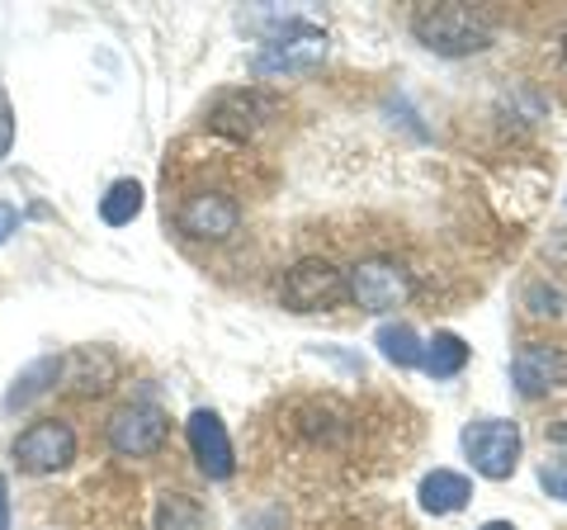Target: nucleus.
Returning <instances> with one entry per match:
<instances>
[{
	"mask_svg": "<svg viewBox=\"0 0 567 530\" xmlns=\"http://www.w3.org/2000/svg\"><path fill=\"white\" fill-rule=\"evenodd\" d=\"M346 298V271H336L327 256L293 261L279 279V304L289 313H327Z\"/></svg>",
	"mask_w": 567,
	"mask_h": 530,
	"instance_id": "obj_4",
	"label": "nucleus"
},
{
	"mask_svg": "<svg viewBox=\"0 0 567 530\" xmlns=\"http://www.w3.org/2000/svg\"><path fill=\"white\" fill-rule=\"evenodd\" d=\"M346 298L360 313H374V317L398 313L406 298H412V275H406L398 261H388V256H364V261L350 265Z\"/></svg>",
	"mask_w": 567,
	"mask_h": 530,
	"instance_id": "obj_3",
	"label": "nucleus"
},
{
	"mask_svg": "<svg viewBox=\"0 0 567 530\" xmlns=\"http://www.w3.org/2000/svg\"><path fill=\"white\" fill-rule=\"evenodd\" d=\"M421 507L431 511V517H454V511H464L468 498H473V483L468 473H454V469H431L416 488Z\"/></svg>",
	"mask_w": 567,
	"mask_h": 530,
	"instance_id": "obj_11",
	"label": "nucleus"
},
{
	"mask_svg": "<svg viewBox=\"0 0 567 530\" xmlns=\"http://www.w3.org/2000/svg\"><path fill=\"white\" fill-rule=\"evenodd\" d=\"M563 62H567V33H563Z\"/></svg>",
	"mask_w": 567,
	"mask_h": 530,
	"instance_id": "obj_24",
	"label": "nucleus"
},
{
	"mask_svg": "<svg viewBox=\"0 0 567 530\" xmlns=\"http://www.w3.org/2000/svg\"><path fill=\"white\" fill-rule=\"evenodd\" d=\"M539 483L554 492V498H567V459H558V465H544L539 469Z\"/></svg>",
	"mask_w": 567,
	"mask_h": 530,
	"instance_id": "obj_20",
	"label": "nucleus"
},
{
	"mask_svg": "<svg viewBox=\"0 0 567 530\" xmlns=\"http://www.w3.org/2000/svg\"><path fill=\"white\" fill-rule=\"evenodd\" d=\"M327 43H289V48H270L260 52V58L251 62L256 77H308L317 62H322Z\"/></svg>",
	"mask_w": 567,
	"mask_h": 530,
	"instance_id": "obj_14",
	"label": "nucleus"
},
{
	"mask_svg": "<svg viewBox=\"0 0 567 530\" xmlns=\"http://www.w3.org/2000/svg\"><path fill=\"white\" fill-rule=\"evenodd\" d=\"M412 39L431 48L435 58H473L487 52L496 39V20L477 6H416L412 10Z\"/></svg>",
	"mask_w": 567,
	"mask_h": 530,
	"instance_id": "obj_1",
	"label": "nucleus"
},
{
	"mask_svg": "<svg viewBox=\"0 0 567 530\" xmlns=\"http://www.w3.org/2000/svg\"><path fill=\"white\" fill-rule=\"evenodd\" d=\"M525 304H529L535 317H558L563 313V294L554 285H544V279H535V285L525 289Z\"/></svg>",
	"mask_w": 567,
	"mask_h": 530,
	"instance_id": "obj_18",
	"label": "nucleus"
},
{
	"mask_svg": "<svg viewBox=\"0 0 567 530\" xmlns=\"http://www.w3.org/2000/svg\"><path fill=\"white\" fill-rule=\"evenodd\" d=\"M511 384H516V394L525 402L548 398L558 384H567V350L548 342H525L511 356Z\"/></svg>",
	"mask_w": 567,
	"mask_h": 530,
	"instance_id": "obj_10",
	"label": "nucleus"
},
{
	"mask_svg": "<svg viewBox=\"0 0 567 530\" xmlns=\"http://www.w3.org/2000/svg\"><path fill=\"white\" fill-rule=\"evenodd\" d=\"M468 360H473V346L458 337V332H435L431 342H425V350H421V369L431 375L435 384H445V379H458L468 369Z\"/></svg>",
	"mask_w": 567,
	"mask_h": 530,
	"instance_id": "obj_13",
	"label": "nucleus"
},
{
	"mask_svg": "<svg viewBox=\"0 0 567 530\" xmlns=\"http://www.w3.org/2000/svg\"><path fill=\"white\" fill-rule=\"evenodd\" d=\"M0 530H10V479L0 473Z\"/></svg>",
	"mask_w": 567,
	"mask_h": 530,
	"instance_id": "obj_22",
	"label": "nucleus"
},
{
	"mask_svg": "<svg viewBox=\"0 0 567 530\" xmlns=\"http://www.w3.org/2000/svg\"><path fill=\"white\" fill-rule=\"evenodd\" d=\"M520 450H525V436L516 421H506V417H477L464 427L468 465H473V473H483L492 483H502L520 469Z\"/></svg>",
	"mask_w": 567,
	"mask_h": 530,
	"instance_id": "obj_2",
	"label": "nucleus"
},
{
	"mask_svg": "<svg viewBox=\"0 0 567 530\" xmlns=\"http://www.w3.org/2000/svg\"><path fill=\"white\" fill-rule=\"evenodd\" d=\"M275 114H279V100L270 91H260V85H237V91H218L208 100L204 123L213 133L246 143V137H256Z\"/></svg>",
	"mask_w": 567,
	"mask_h": 530,
	"instance_id": "obj_6",
	"label": "nucleus"
},
{
	"mask_svg": "<svg viewBox=\"0 0 567 530\" xmlns=\"http://www.w3.org/2000/svg\"><path fill=\"white\" fill-rule=\"evenodd\" d=\"M10 455L20 465V473H62L76 459V427L62 417H39L14 436Z\"/></svg>",
	"mask_w": 567,
	"mask_h": 530,
	"instance_id": "obj_5",
	"label": "nucleus"
},
{
	"mask_svg": "<svg viewBox=\"0 0 567 530\" xmlns=\"http://www.w3.org/2000/svg\"><path fill=\"white\" fill-rule=\"evenodd\" d=\"M62 375H66V360L62 356H39L29 369H20V379L10 384V394H6V412H24V408H33L43 394H52V388L62 384Z\"/></svg>",
	"mask_w": 567,
	"mask_h": 530,
	"instance_id": "obj_12",
	"label": "nucleus"
},
{
	"mask_svg": "<svg viewBox=\"0 0 567 530\" xmlns=\"http://www.w3.org/2000/svg\"><path fill=\"white\" fill-rule=\"evenodd\" d=\"M10 147H14V110H10V95L0 91V162L10 156Z\"/></svg>",
	"mask_w": 567,
	"mask_h": 530,
	"instance_id": "obj_19",
	"label": "nucleus"
},
{
	"mask_svg": "<svg viewBox=\"0 0 567 530\" xmlns=\"http://www.w3.org/2000/svg\"><path fill=\"white\" fill-rule=\"evenodd\" d=\"M185 440H189V455L199 465L204 479L213 483H227L237 473V450H233V436H227V421L213 412V408H194L185 421Z\"/></svg>",
	"mask_w": 567,
	"mask_h": 530,
	"instance_id": "obj_9",
	"label": "nucleus"
},
{
	"mask_svg": "<svg viewBox=\"0 0 567 530\" xmlns=\"http://www.w3.org/2000/svg\"><path fill=\"white\" fill-rule=\"evenodd\" d=\"M14 233H20V208H14L10 200H0V246H6Z\"/></svg>",
	"mask_w": 567,
	"mask_h": 530,
	"instance_id": "obj_21",
	"label": "nucleus"
},
{
	"mask_svg": "<svg viewBox=\"0 0 567 530\" xmlns=\"http://www.w3.org/2000/svg\"><path fill=\"white\" fill-rule=\"evenodd\" d=\"M142 208H147V190H142V181H133V175H123V181H114L100 194V218L110 227H128Z\"/></svg>",
	"mask_w": 567,
	"mask_h": 530,
	"instance_id": "obj_15",
	"label": "nucleus"
},
{
	"mask_svg": "<svg viewBox=\"0 0 567 530\" xmlns=\"http://www.w3.org/2000/svg\"><path fill=\"white\" fill-rule=\"evenodd\" d=\"M175 227L189 242H227L237 237L241 227V204L227 190H189L181 204H175Z\"/></svg>",
	"mask_w": 567,
	"mask_h": 530,
	"instance_id": "obj_8",
	"label": "nucleus"
},
{
	"mask_svg": "<svg viewBox=\"0 0 567 530\" xmlns=\"http://www.w3.org/2000/svg\"><path fill=\"white\" fill-rule=\"evenodd\" d=\"M477 530H520V526H511V521H483Z\"/></svg>",
	"mask_w": 567,
	"mask_h": 530,
	"instance_id": "obj_23",
	"label": "nucleus"
},
{
	"mask_svg": "<svg viewBox=\"0 0 567 530\" xmlns=\"http://www.w3.org/2000/svg\"><path fill=\"white\" fill-rule=\"evenodd\" d=\"M421 350L425 342L416 337L412 323H383L379 327V356L398 369H421Z\"/></svg>",
	"mask_w": 567,
	"mask_h": 530,
	"instance_id": "obj_16",
	"label": "nucleus"
},
{
	"mask_svg": "<svg viewBox=\"0 0 567 530\" xmlns=\"http://www.w3.org/2000/svg\"><path fill=\"white\" fill-rule=\"evenodd\" d=\"M171 417L156 402H123V408L104 421V440L118 459H147L166 446Z\"/></svg>",
	"mask_w": 567,
	"mask_h": 530,
	"instance_id": "obj_7",
	"label": "nucleus"
},
{
	"mask_svg": "<svg viewBox=\"0 0 567 530\" xmlns=\"http://www.w3.org/2000/svg\"><path fill=\"white\" fill-rule=\"evenodd\" d=\"M156 530H204V507L181 488H166L156 498Z\"/></svg>",
	"mask_w": 567,
	"mask_h": 530,
	"instance_id": "obj_17",
	"label": "nucleus"
}]
</instances>
